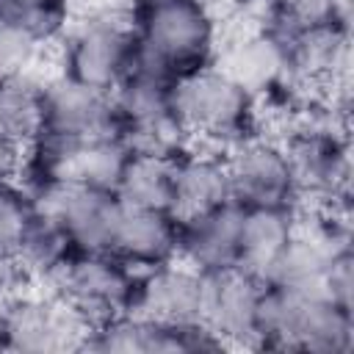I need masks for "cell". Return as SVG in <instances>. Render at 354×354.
I'll use <instances>...</instances> for the list:
<instances>
[{
  "label": "cell",
  "mask_w": 354,
  "mask_h": 354,
  "mask_svg": "<svg viewBox=\"0 0 354 354\" xmlns=\"http://www.w3.org/2000/svg\"><path fill=\"white\" fill-rule=\"evenodd\" d=\"M130 25L136 33V64L163 77L205 66L216 55V14L210 0H136Z\"/></svg>",
  "instance_id": "cell-1"
},
{
  "label": "cell",
  "mask_w": 354,
  "mask_h": 354,
  "mask_svg": "<svg viewBox=\"0 0 354 354\" xmlns=\"http://www.w3.org/2000/svg\"><path fill=\"white\" fill-rule=\"evenodd\" d=\"M174 108L188 138L227 152L257 130V97L213 61L174 83Z\"/></svg>",
  "instance_id": "cell-2"
},
{
  "label": "cell",
  "mask_w": 354,
  "mask_h": 354,
  "mask_svg": "<svg viewBox=\"0 0 354 354\" xmlns=\"http://www.w3.org/2000/svg\"><path fill=\"white\" fill-rule=\"evenodd\" d=\"M91 321L58 290H17L0 304V348L58 354L86 348Z\"/></svg>",
  "instance_id": "cell-3"
},
{
  "label": "cell",
  "mask_w": 354,
  "mask_h": 354,
  "mask_svg": "<svg viewBox=\"0 0 354 354\" xmlns=\"http://www.w3.org/2000/svg\"><path fill=\"white\" fill-rule=\"evenodd\" d=\"M30 194L36 207L61 224L75 252H111L124 210L116 191L55 180Z\"/></svg>",
  "instance_id": "cell-4"
},
{
  "label": "cell",
  "mask_w": 354,
  "mask_h": 354,
  "mask_svg": "<svg viewBox=\"0 0 354 354\" xmlns=\"http://www.w3.org/2000/svg\"><path fill=\"white\" fill-rule=\"evenodd\" d=\"M136 33L130 19L94 17L75 28L64 44L61 75L83 86L113 91L136 64Z\"/></svg>",
  "instance_id": "cell-5"
},
{
  "label": "cell",
  "mask_w": 354,
  "mask_h": 354,
  "mask_svg": "<svg viewBox=\"0 0 354 354\" xmlns=\"http://www.w3.org/2000/svg\"><path fill=\"white\" fill-rule=\"evenodd\" d=\"M91 324L130 313L138 271L113 252H75L50 279Z\"/></svg>",
  "instance_id": "cell-6"
},
{
  "label": "cell",
  "mask_w": 354,
  "mask_h": 354,
  "mask_svg": "<svg viewBox=\"0 0 354 354\" xmlns=\"http://www.w3.org/2000/svg\"><path fill=\"white\" fill-rule=\"evenodd\" d=\"M230 194L241 207H296L299 185L279 138L249 136L224 152Z\"/></svg>",
  "instance_id": "cell-7"
},
{
  "label": "cell",
  "mask_w": 354,
  "mask_h": 354,
  "mask_svg": "<svg viewBox=\"0 0 354 354\" xmlns=\"http://www.w3.org/2000/svg\"><path fill=\"white\" fill-rule=\"evenodd\" d=\"M263 279L224 268L205 274L202 326L210 329L224 346H257V307Z\"/></svg>",
  "instance_id": "cell-8"
},
{
  "label": "cell",
  "mask_w": 354,
  "mask_h": 354,
  "mask_svg": "<svg viewBox=\"0 0 354 354\" xmlns=\"http://www.w3.org/2000/svg\"><path fill=\"white\" fill-rule=\"evenodd\" d=\"M116 133L113 100L108 91L83 86L72 77L41 83V133L53 138H91Z\"/></svg>",
  "instance_id": "cell-9"
},
{
  "label": "cell",
  "mask_w": 354,
  "mask_h": 354,
  "mask_svg": "<svg viewBox=\"0 0 354 354\" xmlns=\"http://www.w3.org/2000/svg\"><path fill=\"white\" fill-rule=\"evenodd\" d=\"M205 274L183 260H169L138 271L130 313L158 324H202Z\"/></svg>",
  "instance_id": "cell-10"
},
{
  "label": "cell",
  "mask_w": 354,
  "mask_h": 354,
  "mask_svg": "<svg viewBox=\"0 0 354 354\" xmlns=\"http://www.w3.org/2000/svg\"><path fill=\"white\" fill-rule=\"evenodd\" d=\"M241 218L243 207L238 202L177 218V260L202 274L238 268Z\"/></svg>",
  "instance_id": "cell-11"
},
{
  "label": "cell",
  "mask_w": 354,
  "mask_h": 354,
  "mask_svg": "<svg viewBox=\"0 0 354 354\" xmlns=\"http://www.w3.org/2000/svg\"><path fill=\"white\" fill-rule=\"evenodd\" d=\"M232 202L230 194V174L224 152L210 147H185L174 155V196L171 210L177 218L194 216L210 207Z\"/></svg>",
  "instance_id": "cell-12"
},
{
  "label": "cell",
  "mask_w": 354,
  "mask_h": 354,
  "mask_svg": "<svg viewBox=\"0 0 354 354\" xmlns=\"http://www.w3.org/2000/svg\"><path fill=\"white\" fill-rule=\"evenodd\" d=\"M213 64L241 83L252 97H260L282 83H288V55L285 44L266 33L263 28L238 36L224 50H216Z\"/></svg>",
  "instance_id": "cell-13"
},
{
  "label": "cell",
  "mask_w": 354,
  "mask_h": 354,
  "mask_svg": "<svg viewBox=\"0 0 354 354\" xmlns=\"http://www.w3.org/2000/svg\"><path fill=\"white\" fill-rule=\"evenodd\" d=\"M136 271L155 268L177 257V216L171 210L127 207L122 210L116 238L111 246Z\"/></svg>",
  "instance_id": "cell-14"
},
{
  "label": "cell",
  "mask_w": 354,
  "mask_h": 354,
  "mask_svg": "<svg viewBox=\"0 0 354 354\" xmlns=\"http://www.w3.org/2000/svg\"><path fill=\"white\" fill-rule=\"evenodd\" d=\"M296 224H299V205L296 207H243L238 268L266 282L277 257L293 238Z\"/></svg>",
  "instance_id": "cell-15"
},
{
  "label": "cell",
  "mask_w": 354,
  "mask_h": 354,
  "mask_svg": "<svg viewBox=\"0 0 354 354\" xmlns=\"http://www.w3.org/2000/svg\"><path fill=\"white\" fill-rule=\"evenodd\" d=\"M116 196L127 207H149V210H171L174 196V155L158 152H130L119 183ZM174 213V210H171Z\"/></svg>",
  "instance_id": "cell-16"
},
{
  "label": "cell",
  "mask_w": 354,
  "mask_h": 354,
  "mask_svg": "<svg viewBox=\"0 0 354 354\" xmlns=\"http://www.w3.org/2000/svg\"><path fill=\"white\" fill-rule=\"evenodd\" d=\"M41 133V83L30 77L0 83V152L19 155Z\"/></svg>",
  "instance_id": "cell-17"
},
{
  "label": "cell",
  "mask_w": 354,
  "mask_h": 354,
  "mask_svg": "<svg viewBox=\"0 0 354 354\" xmlns=\"http://www.w3.org/2000/svg\"><path fill=\"white\" fill-rule=\"evenodd\" d=\"M0 19L47 44L66 30L69 0H0Z\"/></svg>",
  "instance_id": "cell-18"
},
{
  "label": "cell",
  "mask_w": 354,
  "mask_h": 354,
  "mask_svg": "<svg viewBox=\"0 0 354 354\" xmlns=\"http://www.w3.org/2000/svg\"><path fill=\"white\" fill-rule=\"evenodd\" d=\"M39 207L33 194L22 183L0 177V260H11L33 224Z\"/></svg>",
  "instance_id": "cell-19"
},
{
  "label": "cell",
  "mask_w": 354,
  "mask_h": 354,
  "mask_svg": "<svg viewBox=\"0 0 354 354\" xmlns=\"http://www.w3.org/2000/svg\"><path fill=\"white\" fill-rule=\"evenodd\" d=\"M41 47L44 44H39L22 28L0 19V83L28 77Z\"/></svg>",
  "instance_id": "cell-20"
}]
</instances>
